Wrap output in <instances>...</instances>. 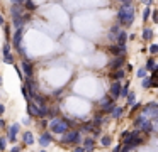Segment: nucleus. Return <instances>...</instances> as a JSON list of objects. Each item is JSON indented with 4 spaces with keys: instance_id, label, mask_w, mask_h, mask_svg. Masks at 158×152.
Masks as SVG:
<instances>
[{
    "instance_id": "1",
    "label": "nucleus",
    "mask_w": 158,
    "mask_h": 152,
    "mask_svg": "<svg viewBox=\"0 0 158 152\" xmlns=\"http://www.w3.org/2000/svg\"><path fill=\"white\" fill-rule=\"evenodd\" d=\"M116 22L124 27H131L134 22V7L133 5H121L116 14Z\"/></svg>"
},
{
    "instance_id": "2",
    "label": "nucleus",
    "mask_w": 158,
    "mask_h": 152,
    "mask_svg": "<svg viewBox=\"0 0 158 152\" xmlns=\"http://www.w3.org/2000/svg\"><path fill=\"white\" fill-rule=\"evenodd\" d=\"M80 142H82V130L80 128H70L60 138V144H63V145H77Z\"/></svg>"
},
{
    "instance_id": "3",
    "label": "nucleus",
    "mask_w": 158,
    "mask_h": 152,
    "mask_svg": "<svg viewBox=\"0 0 158 152\" xmlns=\"http://www.w3.org/2000/svg\"><path fill=\"white\" fill-rule=\"evenodd\" d=\"M19 130H21V123H12L10 127L7 128V132H5L7 138L12 142V144H15V142H17V134H19Z\"/></svg>"
},
{
    "instance_id": "4",
    "label": "nucleus",
    "mask_w": 158,
    "mask_h": 152,
    "mask_svg": "<svg viewBox=\"0 0 158 152\" xmlns=\"http://www.w3.org/2000/svg\"><path fill=\"white\" fill-rule=\"evenodd\" d=\"M121 91H123L121 81H112V84H110V88H109V95L114 100H117V98H121Z\"/></svg>"
},
{
    "instance_id": "5",
    "label": "nucleus",
    "mask_w": 158,
    "mask_h": 152,
    "mask_svg": "<svg viewBox=\"0 0 158 152\" xmlns=\"http://www.w3.org/2000/svg\"><path fill=\"white\" fill-rule=\"evenodd\" d=\"M22 36H24V29H15V32H14V37H12V46L15 47V49H21L22 47Z\"/></svg>"
},
{
    "instance_id": "6",
    "label": "nucleus",
    "mask_w": 158,
    "mask_h": 152,
    "mask_svg": "<svg viewBox=\"0 0 158 152\" xmlns=\"http://www.w3.org/2000/svg\"><path fill=\"white\" fill-rule=\"evenodd\" d=\"M124 64H126V57H124V54L123 56H116L112 59V63H110V69L117 71V69H121V66H124Z\"/></svg>"
},
{
    "instance_id": "7",
    "label": "nucleus",
    "mask_w": 158,
    "mask_h": 152,
    "mask_svg": "<svg viewBox=\"0 0 158 152\" xmlns=\"http://www.w3.org/2000/svg\"><path fill=\"white\" fill-rule=\"evenodd\" d=\"M21 68H22V71H24L26 76H27V78H32V74H34V73H32V64L29 63L27 59H22Z\"/></svg>"
},
{
    "instance_id": "8",
    "label": "nucleus",
    "mask_w": 158,
    "mask_h": 152,
    "mask_svg": "<svg viewBox=\"0 0 158 152\" xmlns=\"http://www.w3.org/2000/svg\"><path fill=\"white\" fill-rule=\"evenodd\" d=\"M53 142V137H51V132H44V134L39 137V144H41V147H48L49 144Z\"/></svg>"
},
{
    "instance_id": "9",
    "label": "nucleus",
    "mask_w": 158,
    "mask_h": 152,
    "mask_svg": "<svg viewBox=\"0 0 158 152\" xmlns=\"http://www.w3.org/2000/svg\"><path fill=\"white\" fill-rule=\"evenodd\" d=\"M22 142H24V145H32L34 144V134L31 130H26L22 134Z\"/></svg>"
},
{
    "instance_id": "10",
    "label": "nucleus",
    "mask_w": 158,
    "mask_h": 152,
    "mask_svg": "<svg viewBox=\"0 0 158 152\" xmlns=\"http://www.w3.org/2000/svg\"><path fill=\"white\" fill-rule=\"evenodd\" d=\"M83 147H85L87 152H94V149H95V138L94 137H87L85 140H83Z\"/></svg>"
},
{
    "instance_id": "11",
    "label": "nucleus",
    "mask_w": 158,
    "mask_h": 152,
    "mask_svg": "<svg viewBox=\"0 0 158 152\" xmlns=\"http://www.w3.org/2000/svg\"><path fill=\"white\" fill-rule=\"evenodd\" d=\"M153 37H155L153 29H150V27H144L143 32H141V39H143V41H151Z\"/></svg>"
},
{
    "instance_id": "12",
    "label": "nucleus",
    "mask_w": 158,
    "mask_h": 152,
    "mask_svg": "<svg viewBox=\"0 0 158 152\" xmlns=\"http://www.w3.org/2000/svg\"><path fill=\"white\" fill-rule=\"evenodd\" d=\"M124 76H126V69H117V71H112V73H110V78H112L114 81L123 80Z\"/></svg>"
},
{
    "instance_id": "13",
    "label": "nucleus",
    "mask_w": 158,
    "mask_h": 152,
    "mask_svg": "<svg viewBox=\"0 0 158 152\" xmlns=\"http://www.w3.org/2000/svg\"><path fill=\"white\" fill-rule=\"evenodd\" d=\"M123 111H124L123 107H117V105H114V108L110 110V117H112V118H119L121 115H123Z\"/></svg>"
},
{
    "instance_id": "14",
    "label": "nucleus",
    "mask_w": 158,
    "mask_h": 152,
    "mask_svg": "<svg viewBox=\"0 0 158 152\" xmlns=\"http://www.w3.org/2000/svg\"><path fill=\"white\" fill-rule=\"evenodd\" d=\"M136 76L139 78V80H144V78H148V69H146V66H139V68H138Z\"/></svg>"
},
{
    "instance_id": "15",
    "label": "nucleus",
    "mask_w": 158,
    "mask_h": 152,
    "mask_svg": "<svg viewBox=\"0 0 158 152\" xmlns=\"http://www.w3.org/2000/svg\"><path fill=\"white\" fill-rule=\"evenodd\" d=\"M26 10H27V12H32V10H36V9H38V5H36V2H34V0H26Z\"/></svg>"
},
{
    "instance_id": "16",
    "label": "nucleus",
    "mask_w": 158,
    "mask_h": 152,
    "mask_svg": "<svg viewBox=\"0 0 158 152\" xmlns=\"http://www.w3.org/2000/svg\"><path fill=\"white\" fill-rule=\"evenodd\" d=\"M4 63H5V64H12V66H14V64H15V57H14V54H12V53L4 54Z\"/></svg>"
},
{
    "instance_id": "17",
    "label": "nucleus",
    "mask_w": 158,
    "mask_h": 152,
    "mask_svg": "<svg viewBox=\"0 0 158 152\" xmlns=\"http://www.w3.org/2000/svg\"><path fill=\"white\" fill-rule=\"evenodd\" d=\"M110 144H112V137H110V135H104V137L100 138V145H102V147H109Z\"/></svg>"
},
{
    "instance_id": "18",
    "label": "nucleus",
    "mask_w": 158,
    "mask_h": 152,
    "mask_svg": "<svg viewBox=\"0 0 158 152\" xmlns=\"http://www.w3.org/2000/svg\"><path fill=\"white\" fill-rule=\"evenodd\" d=\"M129 80H127V83L126 84H123V91H121V98H127L129 96Z\"/></svg>"
},
{
    "instance_id": "19",
    "label": "nucleus",
    "mask_w": 158,
    "mask_h": 152,
    "mask_svg": "<svg viewBox=\"0 0 158 152\" xmlns=\"http://www.w3.org/2000/svg\"><path fill=\"white\" fill-rule=\"evenodd\" d=\"M155 68H156V61H155L153 57H148V61H146V69H148V71H153Z\"/></svg>"
},
{
    "instance_id": "20",
    "label": "nucleus",
    "mask_w": 158,
    "mask_h": 152,
    "mask_svg": "<svg viewBox=\"0 0 158 152\" xmlns=\"http://www.w3.org/2000/svg\"><path fill=\"white\" fill-rule=\"evenodd\" d=\"M126 105H127V107H133V105H136V95H134V93H129V96L126 98Z\"/></svg>"
},
{
    "instance_id": "21",
    "label": "nucleus",
    "mask_w": 158,
    "mask_h": 152,
    "mask_svg": "<svg viewBox=\"0 0 158 152\" xmlns=\"http://www.w3.org/2000/svg\"><path fill=\"white\" fill-rule=\"evenodd\" d=\"M141 86H143L144 90H148V88L153 86V81H151V78H144V80L141 81Z\"/></svg>"
},
{
    "instance_id": "22",
    "label": "nucleus",
    "mask_w": 158,
    "mask_h": 152,
    "mask_svg": "<svg viewBox=\"0 0 158 152\" xmlns=\"http://www.w3.org/2000/svg\"><path fill=\"white\" fill-rule=\"evenodd\" d=\"M151 14H153V10H151V7H146V9L143 10V20H144V22H146V20L151 17Z\"/></svg>"
},
{
    "instance_id": "23",
    "label": "nucleus",
    "mask_w": 158,
    "mask_h": 152,
    "mask_svg": "<svg viewBox=\"0 0 158 152\" xmlns=\"http://www.w3.org/2000/svg\"><path fill=\"white\" fill-rule=\"evenodd\" d=\"M148 51H150L151 56L158 54V44H156V42H151V44H150V47H148Z\"/></svg>"
},
{
    "instance_id": "24",
    "label": "nucleus",
    "mask_w": 158,
    "mask_h": 152,
    "mask_svg": "<svg viewBox=\"0 0 158 152\" xmlns=\"http://www.w3.org/2000/svg\"><path fill=\"white\" fill-rule=\"evenodd\" d=\"M7 135H5V137H0V152H4L5 149H7Z\"/></svg>"
},
{
    "instance_id": "25",
    "label": "nucleus",
    "mask_w": 158,
    "mask_h": 152,
    "mask_svg": "<svg viewBox=\"0 0 158 152\" xmlns=\"http://www.w3.org/2000/svg\"><path fill=\"white\" fill-rule=\"evenodd\" d=\"M10 47H12L10 42H5L4 46H2V53H4V54H9V53H10Z\"/></svg>"
},
{
    "instance_id": "26",
    "label": "nucleus",
    "mask_w": 158,
    "mask_h": 152,
    "mask_svg": "<svg viewBox=\"0 0 158 152\" xmlns=\"http://www.w3.org/2000/svg\"><path fill=\"white\" fill-rule=\"evenodd\" d=\"M151 20H153L155 24H158V10H153V14H151Z\"/></svg>"
},
{
    "instance_id": "27",
    "label": "nucleus",
    "mask_w": 158,
    "mask_h": 152,
    "mask_svg": "<svg viewBox=\"0 0 158 152\" xmlns=\"http://www.w3.org/2000/svg\"><path fill=\"white\" fill-rule=\"evenodd\" d=\"M72 152H87V150H85V147H83V145H77V147H73Z\"/></svg>"
},
{
    "instance_id": "28",
    "label": "nucleus",
    "mask_w": 158,
    "mask_h": 152,
    "mask_svg": "<svg viewBox=\"0 0 158 152\" xmlns=\"http://www.w3.org/2000/svg\"><path fill=\"white\" fill-rule=\"evenodd\" d=\"M153 2H155V0H141V3L146 5V7H151V5H153Z\"/></svg>"
},
{
    "instance_id": "29",
    "label": "nucleus",
    "mask_w": 158,
    "mask_h": 152,
    "mask_svg": "<svg viewBox=\"0 0 158 152\" xmlns=\"http://www.w3.org/2000/svg\"><path fill=\"white\" fill-rule=\"evenodd\" d=\"M10 152H21V145H14V147L10 149Z\"/></svg>"
},
{
    "instance_id": "30",
    "label": "nucleus",
    "mask_w": 158,
    "mask_h": 152,
    "mask_svg": "<svg viewBox=\"0 0 158 152\" xmlns=\"http://www.w3.org/2000/svg\"><path fill=\"white\" fill-rule=\"evenodd\" d=\"M0 25H2V27L7 25V24H5V19H4V15H2V14H0Z\"/></svg>"
},
{
    "instance_id": "31",
    "label": "nucleus",
    "mask_w": 158,
    "mask_h": 152,
    "mask_svg": "<svg viewBox=\"0 0 158 152\" xmlns=\"http://www.w3.org/2000/svg\"><path fill=\"white\" fill-rule=\"evenodd\" d=\"M4 111H5V107L2 103H0V115H4Z\"/></svg>"
},
{
    "instance_id": "32",
    "label": "nucleus",
    "mask_w": 158,
    "mask_h": 152,
    "mask_svg": "<svg viewBox=\"0 0 158 152\" xmlns=\"http://www.w3.org/2000/svg\"><path fill=\"white\" fill-rule=\"evenodd\" d=\"M126 71H127V73H129V71H133V66H131V64H127V66H126Z\"/></svg>"
},
{
    "instance_id": "33",
    "label": "nucleus",
    "mask_w": 158,
    "mask_h": 152,
    "mask_svg": "<svg viewBox=\"0 0 158 152\" xmlns=\"http://www.w3.org/2000/svg\"><path fill=\"white\" fill-rule=\"evenodd\" d=\"M2 84H4V80H2V76H0V86H2Z\"/></svg>"
},
{
    "instance_id": "34",
    "label": "nucleus",
    "mask_w": 158,
    "mask_h": 152,
    "mask_svg": "<svg viewBox=\"0 0 158 152\" xmlns=\"http://www.w3.org/2000/svg\"><path fill=\"white\" fill-rule=\"evenodd\" d=\"M41 152H46V150H41Z\"/></svg>"
},
{
    "instance_id": "35",
    "label": "nucleus",
    "mask_w": 158,
    "mask_h": 152,
    "mask_svg": "<svg viewBox=\"0 0 158 152\" xmlns=\"http://www.w3.org/2000/svg\"><path fill=\"white\" fill-rule=\"evenodd\" d=\"M0 118H2V115H0Z\"/></svg>"
},
{
    "instance_id": "36",
    "label": "nucleus",
    "mask_w": 158,
    "mask_h": 152,
    "mask_svg": "<svg viewBox=\"0 0 158 152\" xmlns=\"http://www.w3.org/2000/svg\"><path fill=\"white\" fill-rule=\"evenodd\" d=\"M0 96H2V95H0Z\"/></svg>"
}]
</instances>
